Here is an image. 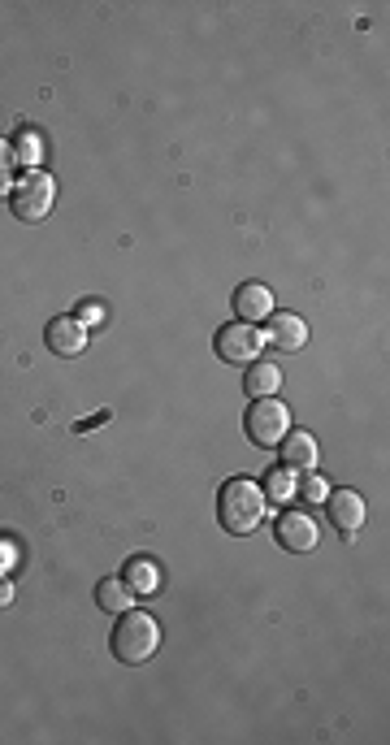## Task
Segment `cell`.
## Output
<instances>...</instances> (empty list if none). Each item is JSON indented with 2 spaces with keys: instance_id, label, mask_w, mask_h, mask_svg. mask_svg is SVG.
I'll use <instances>...</instances> for the list:
<instances>
[{
  "instance_id": "cell-1",
  "label": "cell",
  "mask_w": 390,
  "mask_h": 745,
  "mask_svg": "<svg viewBox=\"0 0 390 745\" xmlns=\"http://www.w3.org/2000/svg\"><path fill=\"white\" fill-rule=\"evenodd\" d=\"M113 655L130 663V668H139V663H148L156 650H161V629H156V620L148 611H117V624H113V637H109Z\"/></svg>"
},
{
  "instance_id": "cell-2",
  "label": "cell",
  "mask_w": 390,
  "mask_h": 745,
  "mask_svg": "<svg viewBox=\"0 0 390 745\" xmlns=\"http://www.w3.org/2000/svg\"><path fill=\"white\" fill-rule=\"evenodd\" d=\"M260 516H265V494H260V486L247 481V477H230L217 494L221 529L234 533V538H243V533H252L260 525Z\"/></svg>"
},
{
  "instance_id": "cell-3",
  "label": "cell",
  "mask_w": 390,
  "mask_h": 745,
  "mask_svg": "<svg viewBox=\"0 0 390 745\" xmlns=\"http://www.w3.org/2000/svg\"><path fill=\"white\" fill-rule=\"evenodd\" d=\"M52 191H57V187H52V178L44 174V169H26L22 182L9 191L13 217L26 221V226H31V221H44L52 213Z\"/></svg>"
},
{
  "instance_id": "cell-4",
  "label": "cell",
  "mask_w": 390,
  "mask_h": 745,
  "mask_svg": "<svg viewBox=\"0 0 390 745\" xmlns=\"http://www.w3.org/2000/svg\"><path fill=\"white\" fill-rule=\"evenodd\" d=\"M243 429L256 447H278L286 438V429H291V412H286V403H278V399H256L243 416Z\"/></svg>"
},
{
  "instance_id": "cell-5",
  "label": "cell",
  "mask_w": 390,
  "mask_h": 745,
  "mask_svg": "<svg viewBox=\"0 0 390 745\" xmlns=\"http://www.w3.org/2000/svg\"><path fill=\"white\" fill-rule=\"evenodd\" d=\"M273 538H278L282 551H291V555H308V551H317L321 529H317V520H312V516L304 512V507H282L278 525H273Z\"/></svg>"
},
{
  "instance_id": "cell-6",
  "label": "cell",
  "mask_w": 390,
  "mask_h": 745,
  "mask_svg": "<svg viewBox=\"0 0 390 745\" xmlns=\"http://www.w3.org/2000/svg\"><path fill=\"white\" fill-rule=\"evenodd\" d=\"M260 338L252 325H243V321H234V325H221L217 330V338H213V347H217V356L226 360V364H234V369H243V364H252L256 356H260Z\"/></svg>"
},
{
  "instance_id": "cell-7",
  "label": "cell",
  "mask_w": 390,
  "mask_h": 745,
  "mask_svg": "<svg viewBox=\"0 0 390 745\" xmlns=\"http://www.w3.org/2000/svg\"><path fill=\"white\" fill-rule=\"evenodd\" d=\"M325 503H330V525L351 542L356 529L364 525V499L356 490H334V494H325Z\"/></svg>"
},
{
  "instance_id": "cell-8",
  "label": "cell",
  "mask_w": 390,
  "mask_h": 745,
  "mask_svg": "<svg viewBox=\"0 0 390 745\" xmlns=\"http://www.w3.org/2000/svg\"><path fill=\"white\" fill-rule=\"evenodd\" d=\"M269 330H265V343H273L278 351H299L308 343V325L304 317H295V312H269Z\"/></svg>"
},
{
  "instance_id": "cell-9",
  "label": "cell",
  "mask_w": 390,
  "mask_h": 745,
  "mask_svg": "<svg viewBox=\"0 0 390 745\" xmlns=\"http://www.w3.org/2000/svg\"><path fill=\"white\" fill-rule=\"evenodd\" d=\"M48 347L57 351V356H83V347H87V325L78 321V317H57V321H48Z\"/></svg>"
},
{
  "instance_id": "cell-10",
  "label": "cell",
  "mask_w": 390,
  "mask_h": 745,
  "mask_svg": "<svg viewBox=\"0 0 390 745\" xmlns=\"http://www.w3.org/2000/svg\"><path fill=\"white\" fill-rule=\"evenodd\" d=\"M234 312H239L243 325L265 321L269 312H273V291H269L265 282H243L239 291H234Z\"/></svg>"
},
{
  "instance_id": "cell-11",
  "label": "cell",
  "mask_w": 390,
  "mask_h": 745,
  "mask_svg": "<svg viewBox=\"0 0 390 745\" xmlns=\"http://www.w3.org/2000/svg\"><path fill=\"white\" fill-rule=\"evenodd\" d=\"M122 581H126L130 594H156L161 590V564L148 559V555H135V559H126Z\"/></svg>"
},
{
  "instance_id": "cell-12",
  "label": "cell",
  "mask_w": 390,
  "mask_h": 745,
  "mask_svg": "<svg viewBox=\"0 0 390 745\" xmlns=\"http://www.w3.org/2000/svg\"><path fill=\"white\" fill-rule=\"evenodd\" d=\"M278 386H282V369L278 364H269V360H252L247 364V373H243V390L252 399H269V395H278Z\"/></svg>"
},
{
  "instance_id": "cell-13",
  "label": "cell",
  "mask_w": 390,
  "mask_h": 745,
  "mask_svg": "<svg viewBox=\"0 0 390 745\" xmlns=\"http://www.w3.org/2000/svg\"><path fill=\"white\" fill-rule=\"evenodd\" d=\"M286 468H317V438L304 429H286V438L278 442Z\"/></svg>"
},
{
  "instance_id": "cell-14",
  "label": "cell",
  "mask_w": 390,
  "mask_h": 745,
  "mask_svg": "<svg viewBox=\"0 0 390 745\" xmlns=\"http://www.w3.org/2000/svg\"><path fill=\"white\" fill-rule=\"evenodd\" d=\"M130 594L126 590V581L122 577H104L100 585H96V603H100V611H109V616H117V611H126L130 607Z\"/></svg>"
},
{
  "instance_id": "cell-15",
  "label": "cell",
  "mask_w": 390,
  "mask_h": 745,
  "mask_svg": "<svg viewBox=\"0 0 390 745\" xmlns=\"http://www.w3.org/2000/svg\"><path fill=\"white\" fill-rule=\"evenodd\" d=\"M39 152H44V148H39V135H35V130H22L18 148H13V165H35Z\"/></svg>"
},
{
  "instance_id": "cell-16",
  "label": "cell",
  "mask_w": 390,
  "mask_h": 745,
  "mask_svg": "<svg viewBox=\"0 0 390 745\" xmlns=\"http://www.w3.org/2000/svg\"><path fill=\"white\" fill-rule=\"evenodd\" d=\"M269 494H273V499H278V494H291V473H278V468H273V473H269Z\"/></svg>"
},
{
  "instance_id": "cell-17",
  "label": "cell",
  "mask_w": 390,
  "mask_h": 745,
  "mask_svg": "<svg viewBox=\"0 0 390 745\" xmlns=\"http://www.w3.org/2000/svg\"><path fill=\"white\" fill-rule=\"evenodd\" d=\"M299 494H304V499H312V503H317V499H325V494H330V490H325V481H321V477H308L304 486H299Z\"/></svg>"
},
{
  "instance_id": "cell-18",
  "label": "cell",
  "mask_w": 390,
  "mask_h": 745,
  "mask_svg": "<svg viewBox=\"0 0 390 745\" xmlns=\"http://www.w3.org/2000/svg\"><path fill=\"white\" fill-rule=\"evenodd\" d=\"M9 169H13V143H5V139H0V178H5Z\"/></svg>"
},
{
  "instance_id": "cell-19",
  "label": "cell",
  "mask_w": 390,
  "mask_h": 745,
  "mask_svg": "<svg viewBox=\"0 0 390 745\" xmlns=\"http://www.w3.org/2000/svg\"><path fill=\"white\" fill-rule=\"evenodd\" d=\"M100 317H104V308H100V304H83V308H78V321H83V325L100 321Z\"/></svg>"
},
{
  "instance_id": "cell-20",
  "label": "cell",
  "mask_w": 390,
  "mask_h": 745,
  "mask_svg": "<svg viewBox=\"0 0 390 745\" xmlns=\"http://www.w3.org/2000/svg\"><path fill=\"white\" fill-rule=\"evenodd\" d=\"M9 603H13V585L0 581V607H9Z\"/></svg>"
}]
</instances>
